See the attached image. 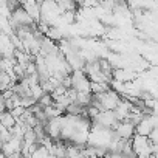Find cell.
Returning a JSON list of instances; mask_svg holds the SVG:
<instances>
[{"instance_id":"obj_5","label":"cell","mask_w":158,"mask_h":158,"mask_svg":"<svg viewBox=\"0 0 158 158\" xmlns=\"http://www.w3.org/2000/svg\"><path fill=\"white\" fill-rule=\"evenodd\" d=\"M16 123H17V121H16L14 115H13L10 110H5V112H2V115H0V124H2V126H5V127L11 129V127H13Z\"/></svg>"},{"instance_id":"obj_7","label":"cell","mask_w":158,"mask_h":158,"mask_svg":"<svg viewBox=\"0 0 158 158\" xmlns=\"http://www.w3.org/2000/svg\"><path fill=\"white\" fill-rule=\"evenodd\" d=\"M42 107H47V106H51L53 104V95L51 93H48V92H45L42 96H40V99L37 101Z\"/></svg>"},{"instance_id":"obj_6","label":"cell","mask_w":158,"mask_h":158,"mask_svg":"<svg viewBox=\"0 0 158 158\" xmlns=\"http://www.w3.org/2000/svg\"><path fill=\"white\" fill-rule=\"evenodd\" d=\"M30 89H31V95H33V98H34L36 101H39V99H40V96L45 93V92H44V89H42V85H40V82L33 84Z\"/></svg>"},{"instance_id":"obj_2","label":"cell","mask_w":158,"mask_h":158,"mask_svg":"<svg viewBox=\"0 0 158 158\" xmlns=\"http://www.w3.org/2000/svg\"><path fill=\"white\" fill-rule=\"evenodd\" d=\"M132 147L136 153V156H150L152 153V141L147 135L135 133L132 138Z\"/></svg>"},{"instance_id":"obj_8","label":"cell","mask_w":158,"mask_h":158,"mask_svg":"<svg viewBox=\"0 0 158 158\" xmlns=\"http://www.w3.org/2000/svg\"><path fill=\"white\" fill-rule=\"evenodd\" d=\"M0 115H2V112H0Z\"/></svg>"},{"instance_id":"obj_1","label":"cell","mask_w":158,"mask_h":158,"mask_svg":"<svg viewBox=\"0 0 158 158\" xmlns=\"http://www.w3.org/2000/svg\"><path fill=\"white\" fill-rule=\"evenodd\" d=\"M70 81H71V89L74 92H92L90 90L92 81L84 73V70H73L70 73Z\"/></svg>"},{"instance_id":"obj_3","label":"cell","mask_w":158,"mask_h":158,"mask_svg":"<svg viewBox=\"0 0 158 158\" xmlns=\"http://www.w3.org/2000/svg\"><path fill=\"white\" fill-rule=\"evenodd\" d=\"M10 23H11L13 30L16 31V30L20 28V27H30L31 23H36V22L33 20V17L27 13V10H25L23 6H19V8H16L14 11H11Z\"/></svg>"},{"instance_id":"obj_4","label":"cell","mask_w":158,"mask_h":158,"mask_svg":"<svg viewBox=\"0 0 158 158\" xmlns=\"http://www.w3.org/2000/svg\"><path fill=\"white\" fill-rule=\"evenodd\" d=\"M113 130L116 132V135H118L121 139H132L133 135L136 133L135 124H132L129 119H123V121H119V123L115 126Z\"/></svg>"}]
</instances>
